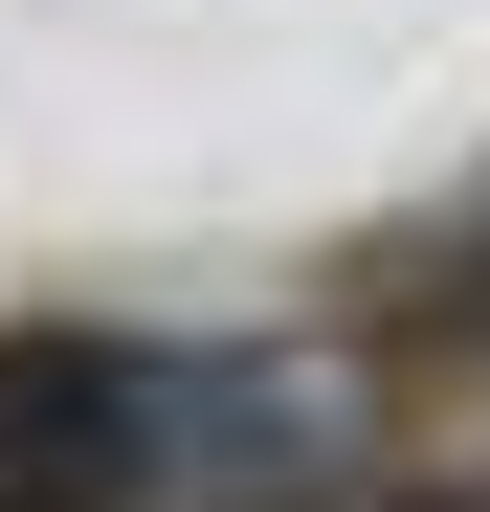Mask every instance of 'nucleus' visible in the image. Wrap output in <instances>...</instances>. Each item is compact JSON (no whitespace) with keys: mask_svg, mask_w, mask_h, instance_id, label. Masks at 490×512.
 Here are the masks:
<instances>
[{"mask_svg":"<svg viewBox=\"0 0 490 512\" xmlns=\"http://www.w3.org/2000/svg\"><path fill=\"white\" fill-rule=\"evenodd\" d=\"M156 490V334H0V512Z\"/></svg>","mask_w":490,"mask_h":512,"instance_id":"1","label":"nucleus"}]
</instances>
